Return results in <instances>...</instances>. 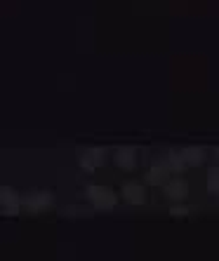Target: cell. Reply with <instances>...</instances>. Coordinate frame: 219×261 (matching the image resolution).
I'll return each mask as SVG.
<instances>
[{"label": "cell", "instance_id": "6da1fadb", "mask_svg": "<svg viewBox=\"0 0 219 261\" xmlns=\"http://www.w3.org/2000/svg\"><path fill=\"white\" fill-rule=\"evenodd\" d=\"M87 198L97 210H113L118 202L116 193L111 189H104V186H90L87 189Z\"/></svg>", "mask_w": 219, "mask_h": 261}, {"label": "cell", "instance_id": "7a4b0ae2", "mask_svg": "<svg viewBox=\"0 0 219 261\" xmlns=\"http://www.w3.org/2000/svg\"><path fill=\"white\" fill-rule=\"evenodd\" d=\"M163 195L170 202H184L189 198V184L184 179H167L163 184Z\"/></svg>", "mask_w": 219, "mask_h": 261}, {"label": "cell", "instance_id": "3957f363", "mask_svg": "<svg viewBox=\"0 0 219 261\" xmlns=\"http://www.w3.org/2000/svg\"><path fill=\"white\" fill-rule=\"evenodd\" d=\"M137 148L134 146H118L116 151H113V163L120 167V170H134L137 167Z\"/></svg>", "mask_w": 219, "mask_h": 261}, {"label": "cell", "instance_id": "277c9868", "mask_svg": "<svg viewBox=\"0 0 219 261\" xmlns=\"http://www.w3.org/2000/svg\"><path fill=\"white\" fill-rule=\"evenodd\" d=\"M172 172L167 170V165H165V160L160 158V160H153L151 163V167L146 170V184L149 186H163L165 181H167V176H170Z\"/></svg>", "mask_w": 219, "mask_h": 261}, {"label": "cell", "instance_id": "5b68a950", "mask_svg": "<svg viewBox=\"0 0 219 261\" xmlns=\"http://www.w3.org/2000/svg\"><path fill=\"white\" fill-rule=\"evenodd\" d=\"M123 200L130 202V205H144L146 202V189L144 184H137V181H125L123 184Z\"/></svg>", "mask_w": 219, "mask_h": 261}, {"label": "cell", "instance_id": "8992f818", "mask_svg": "<svg viewBox=\"0 0 219 261\" xmlns=\"http://www.w3.org/2000/svg\"><path fill=\"white\" fill-rule=\"evenodd\" d=\"M182 155H184L186 167H201V165L205 163L207 153L203 146H186V148H182Z\"/></svg>", "mask_w": 219, "mask_h": 261}, {"label": "cell", "instance_id": "52a82bcc", "mask_svg": "<svg viewBox=\"0 0 219 261\" xmlns=\"http://www.w3.org/2000/svg\"><path fill=\"white\" fill-rule=\"evenodd\" d=\"M106 160V148H90V151L83 153V158H80V165L85 167V170H94L99 165Z\"/></svg>", "mask_w": 219, "mask_h": 261}, {"label": "cell", "instance_id": "ba28073f", "mask_svg": "<svg viewBox=\"0 0 219 261\" xmlns=\"http://www.w3.org/2000/svg\"><path fill=\"white\" fill-rule=\"evenodd\" d=\"M163 160H165V165H167V170H170L172 174H182V172L186 170V163H184L182 151H170Z\"/></svg>", "mask_w": 219, "mask_h": 261}, {"label": "cell", "instance_id": "9c48e42d", "mask_svg": "<svg viewBox=\"0 0 219 261\" xmlns=\"http://www.w3.org/2000/svg\"><path fill=\"white\" fill-rule=\"evenodd\" d=\"M50 202H52L50 193H29L26 195V200H24V205L29 207V210H45Z\"/></svg>", "mask_w": 219, "mask_h": 261}, {"label": "cell", "instance_id": "30bf717a", "mask_svg": "<svg viewBox=\"0 0 219 261\" xmlns=\"http://www.w3.org/2000/svg\"><path fill=\"white\" fill-rule=\"evenodd\" d=\"M0 202H3V207H5V210H10V212H12V210H17V205H19L17 195H14L10 189L0 191Z\"/></svg>", "mask_w": 219, "mask_h": 261}, {"label": "cell", "instance_id": "8fae6325", "mask_svg": "<svg viewBox=\"0 0 219 261\" xmlns=\"http://www.w3.org/2000/svg\"><path fill=\"white\" fill-rule=\"evenodd\" d=\"M170 214H172V217H177V219H182V217H186V214H189V207H184V205H179V202H175V205L170 207Z\"/></svg>", "mask_w": 219, "mask_h": 261}, {"label": "cell", "instance_id": "7c38bea8", "mask_svg": "<svg viewBox=\"0 0 219 261\" xmlns=\"http://www.w3.org/2000/svg\"><path fill=\"white\" fill-rule=\"evenodd\" d=\"M212 155H214V160H217V165H219V146H217V148H214V151H212Z\"/></svg>", "mask_w": 219, "mask_h": 261}]
</instances>
